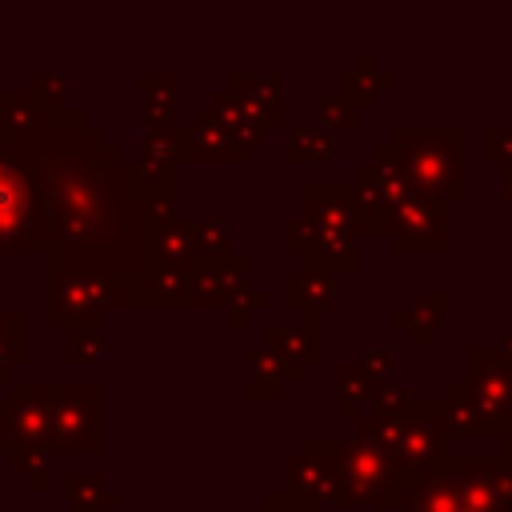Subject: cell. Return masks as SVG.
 <instances>
[{"label":"cell","instance_id":"cell-1","mask_svg":"<svg viewBox=\"0 0 512 512\" xmlns=\"http://www.w3.org/2000/svg\"><path fill=\"white\" fill-rule=\"evenodd\" d=\"M0 148L24 160L48 192V264L132 280L140 272V212L124 192V156L76 108H40L0 92Z\"/></svg>","mask_w":512,"mask_h":512},{"label":"cell","instance_id":"cell-2","mask_svg":"<svg viewBox=\"0 0 512 512\" xmlns=\"http://www.w3.org/2000/svg\"><path fill=\"white\" fill-rule=\"evenodd\" d=\"M388 144L396 148L412 192L440 204L468 196V132L460 124H396Z\"/></svg>","mask_w":512,"mask_h":512},{"label":"cell","instance_id":"cell-3","mask_svg":"<svg viewBox=\"0 0 512 512\" xmlns=\"http://www.w3.org/2000/svg\"><path fill=\"white\" fill-rule=\"evenodd\" d=\"M336 460H340V484L344 500L340 508H404L412 504L424 472H412L396 452L364 440V436H340L336 440Z\"/></svg>","mask_w":512,"mask_h":512},{"label":"cell","instance_id":"cell-4","mask_svg":"<svg viewBox=\"0 0 512 512\" xmlns=\"http://www.w3.org/2000/svg\"><path fill=\"white\" fill-rule=\"evenodd\" d=\"M52 248V216L44 180L0 148V252H44Z\"/></svg>","mask_w":512,"mask_h":512},{"label":"cell","instance_id":"cell-5","mask_svg":"<svg viewBox=\"0 0 512 512\" xmlns=\"http://www.w3.org/2000/svg\"><path fill=\"white\" fill-rule=\"evenodd\" d=\"M48 324L76 328V324H104L108 308H120L116 280L88 268L48 264V292H44Z\"/></svg>","mask_w":512,"mask_h":512},{"label":"cell","instance_id":"cell-6","mask_svg":"<svg viewBox=\"0 0 512 512\" xmlns=\"http://www.w3.org/2000/svg\"><path fill=\"white\" fill-rule=\"evenodd\" d=\"M56 380H12L0 396V452H48ZM52 456V452H48Z\"/></svg>","mask_w":512,"mask_h":512},{"label":"cell","instance_id":"cell-7","mask_svg":"<svg viewBox=\"0 0 512 512\" xmlns=\"http://www.w3.org/2000/svg\"><path fill=\"white\" fill-rule=\"evenodd\" d=\"M356 184V208H360V240L364 236H388V220L400 208L404 196H412L408 172L392 144H376L372 160H360L352 172Z\"/></svg>","mask_w":512,"mask_h":512},{"label":"cell","instance_id":"cell-8","mask_svg":"<svg viewBox=\"0 0 512 512\" xmlns=\"http://www.w3.org/2000/svg\"><path fill=\"white\" fill-rule=\"evenodd\" d=\"M104 444V388L92 380H60L52 400L48 452H100Z\"/></svg>","mask_w":512,"mask_h":512},{"label":"cell","instance_id":"cell-9","mask_svg":"<svg viewBox=\"0 0 512 512\" xmlns=\"http://www.w3.org/2000/svg\"><path fill=\"white\" fill-rule=\"evenodd\" d=\"M340 436H304L296 452L284 456V488L316 500L320 508H340L344 484H340V460H336Z\"/></svg>","mask_w":512,"mask_h":512},{"label":"cell","instance_id":"cell-10","mask_svg":"<svg viewBox=\"0 0 512 512\" xmlns=\"http://www.w3.org/2000/svg\"><path fill=\"white\" fill-rule=\"evenodd\" d=\"M460 384L508 436L512 432V356H504L496 344H468Z\"/></svg>","mask_w":512,"mask_h":512},{"label":"cell","instance_id":"cell-11","mask_svg":"<svg viewBox=\"0 0 512 512\" xmlns=\"http://www.w3.org/2000/svg\"><path fill=\"white\" fill-rule=\"evenodd\" d=\"M284 248L292 256L304 260V268H320V272H332V276H348L360 268V256H356V236L344 232V228H332V224H312L304 220L300 212L284 220Z\"/></svg>","mask_w":512,"mask_h":512},{"label":"cell","instance_id":"cell-12","mask_svg":"<svg viewBox=\"0 0 512 512\" xmlns=\"http://www.w3.org/2000/svg\"><path fill=\"white\" fill-rule=\"evenodd\" d=\"M388 240L400 256H436L448 248V204L432 196H404L388 220Z\"/></svg>","mask_w":512,"mask_h":512},{"label":"cell","instance_id":"cell-13","mask_svg":"<svg viewBox=\"0 0 512 512\" xmlns=\"http://www.w3.org/2000/svg\"><path fill=\"white\" fill-rule=\"evenodd\" d=\"M448 424H444V400H416V408L408 412L404 436L396 444V456L412 468V472H428L436 464H444L448 452Z\"/></svg>","mask_w":512,"mask_h":512},{"label":"cell","instance_id":"cell-14","mask_svg":"<svg viewBox=\"0 0 512 512\" xmlns=\"http://www.w3.org/2000/svg\"><path fill=\"white\" fill-rule=\"evenodd\" d=\"M300 216L312 224L344 228L360 240V208L352 180H304L300 184Z\"/></svg>","mask_w":512,"mask_h":512},{"label":"cell","instance_id":"cell-15","mask_svg":"<svg viewBox=\"0 0 512 512\" xmlns=\"http://www.w3.org/2000/svg\"><path fill=\"white\" fill-rule=\"evenodd\" d=\"M196 256V220L176 216L172 224L148 228L140 240V272H156V268H192Z\"/></svg>","mask_w":512,"mask_h":512},{"label":"cell","instance_id":"cell-16","mask_svg":"<svg viewBox=\"0 0 512 512\" xmlns=\"http://www.w3.org/2000/svg\"><path fill=\"white\" fill-rule=\"evenodd\" d=\"M464 496H472L484 512H512V472L500 452L464 456Z\"/></svg>","mask_w":512,"mask_h":512},{"label":"cell","instance_id":"cell-17","mask_svg":"<svg viewBox=\"0 0 512 512\" xmlns=\"http://www.w3.org/2000/svg\"><path fill=\"white\" fill-rule=\"evenodd\" d=\"M248 280V256L228 252L220 260L192 264V308H224L228 296Z\"/></svg>","mask_w":512,"mask_h":512},{"label":"cell","instance_id":"cell-18","mask_svg":"<svg viewBox=\"0 0 512 512\" xmlns=\"http://www.w3.org/2000/svg\"><path fill=\"white\" fill-rule=\"evenodd\" d=\"M244 372H248V400H284L288 396V384H300L304 380V368L300 364H288L284 356H276L264 340L248 348L244 356Z\"/></svg>","mask_w":512,"mask_h":512},{"label":"cell","instance_id":"cell-19","mask_svg":"<svg viewBox=\"0 0 512 512\" xmlns=\"http://www.w3.org/2000/svg\"><path fill=\"white\" fill-rule=\"evenodd\" d=\"M248 156L252 152H244L228 136V128L208 112V104L192 112V120H188V160H196V164H248Z\"/></svg>","mask_w":512,"mask_h":512},{"label":"cell","instance_id":"cell-20","mask_svg":"<svg viewBox=\"0 0 512 512\" xmlns=\"http://www.w3.org/2000/svg\"><path fill=\"white\" fill-rule=\"evenodd\" d=\"M264 344L284 356L288 364H320L324 360V320L320 316H300L296 324H268L264 328Z\"/></svg>","mask_w":512,"mask_h":512},{"label":"cell","instance_id":"cell-21","mask_svg":"<svg viewBox=\"0 0 512 512\" xmlns=\"http://www.w3.org/2000/svg\"><path fill=\"white\" fill-rule=\"evenodd\" d=\"M464 504V456H448L444 464L428 468L408 512H460Z\"/></svg>","mask_w":512,"mask_h":512},{"label":"cell","instance_id":"cell-22","mask_svg":"<svg viewBox=\"0 0 512 512\" xmlns=\"http://www.w3.org/2000/svg\"><path fill=\"white\" fill-rule=\"evenodd\" d=\"M340 300V276L320 268H292L284 272V304L300 316H324Z\"/></svg>","mask_w":512,"mask_h":512},{"label":"cell","instance_id":"cell-23","mask_svg":"<svg viewBox=\"0 0 512 512\" xmlns=\"http://www.w3.org/2000/svg\"><path fill=\"white\" fill-rule=\"evenodd\" d=\"M392 88H396V76H392L388 68H380L372 52H360L352 68H340V72H336V92H340L356 112L376 108V100H380L384 92H392Z\"/></svg>","mask_w":512,"mask_h":512},{"label":"cell","instance_id":"cell-24","mask_svg":"<svg viewBox=\"0 0 512 512\" xmlns=\"http://www.w3.org/2000/svg\"><path fill=\"white\" fill-rule=\"evenodd\" d=\"M228 92L248 108V112H256L268 128H276V124H284V84H280V76H272V72H232L228 76Z\"/></svg>","mask_w":512,"mask_h":512},{"label":"cell","instance_id":"cell-25","mask_svg":"<svg viewBox=\"0 0 512 512\" xmlns=\"http://www.w3.org/2000/svg\"><path fill=\"white\" fill-rule=\"evenodd\" d=\"M444 312H448V292L436 288V292H424V296H412L408 304H396L392 308V324L408 332L412 348H428L444 324Z\"/></svg>","mask_w":512,"mask_h":512},{"label":"cell","instance_id":"cell-26","mask_svg":"<svg viewBox=\"0 0 512 512\" xmlns=\"http://www.w3.org/2000/svg\"><path fill=\"white\" fill-rule=\"evenodd\" d=\"M444 424H448V436H456V440H476V436L504 440V428L464 392L460 380L448 384V396H444Z\"/></svg>","mask_w":512,"mask_h":512},{"label":"cell","instance_id":"cell-27","mask_svg":"<svg viewBox=\"0 0 512 512\" xmlns=\"http://www.w3.org/2000/svg\"><path fill=\"white\" fill-rule=\"evenodd\" d=\"M208 112L228 128V136H232L244 152H252V148L268 136V124H264L256 112H248V108H244L228 88H216V92L208 96Z\"/></svg>","mask_w":512,"mask_h":512},{"label":"cell","instance_id":"cell-28","mask_svg":"<svg viewBox=\"0 0 512 512\" xmlns=\"http://www.w3.org/2000/svg\"><path fill=\"white\" fill-rule=\"evenodd\" d=\"M124 192H128L132 204L172 200L176 168L172 164H152V160H124Z\"/></svg>","mask_w":512,"mask_h":512},{"label":"cell","instance_id":"cell-29","mask_svg":"<svg viewBox=\"0 0 512 512\" xmlns=\"http://www.w3.org/2000/svg\"><path fill=\"white\" fill-rule=\"evenodd\" d=\"M376 388H380V384H376L356 360H344V364L336 368V412L356 424V420L372 408Z\"/></svg>","mask_w":512,"mask_h":512},{"label":"cell","instance_id":"cell-30","mask_svg":"<svg viewBox=\"0 0 512 512\" xmlns=\"http://www.w3.org/2000/svg\"><path fill=\"white\" fill-rule=\"evenodd\" d=\"M340 152V136L328 132L324 124H292L284 140V160L288 164H324Z\"/></svg>","mask_w":512,"mask_h":512},{"label":"cell","instance_id":"cell-31","mask_svg":"<svg viewBox=\"0 0 512 512\" xmlns=\"http://www.w3.org/2000/svg\"><path fill=\"white\" fill-rule=\"evenodd\" d=\"M140 96H144V128H168L176 124V76L172 72H140Z\"/></svg>","mask_w":512,"mask_h":512},{"label":"cell","instance_id":"cell-32","mask_svg":"<svg viewBox=\"0 0 512 512\" xmlns=\"http://www.w3.org/2000/svg\"><path fill=\"white\" fill-rule=\"evenodd\" d=\"M140 160L152 164H184L188 160V124H168V128H144L136 140Z\"/></svg>","mask_w":512,"mask_h":512},{"label":"cell","instance_id":"cell-33","mask_svg":"<svg viewBox=\"0 0 512 512\" xmlns=\"http://www.w3.org/2000/svg\"><path fill=\"white\" fill-rule=\"evenodd\" d=\"M64 492H68L72 508H80V512H104V508H120L124 504V496L116 488H108L104 476H96V472H68L64 476Z\"/></svg>","mask_w":512,"mask_h":512},{"label":"cell","instance_id":"cell-34","mask_svg":"<svg viewBox=\"0 0 512 512\" xmlns=\"http://www.w3.org/2000/svg\"><path fill=\"white\" fill-rule=\"evenodd\" d=\"M24 360H28V312L0 308V372L12 376V368Z\"/></svg>","mask_w":512,"mask_h":512},{"label":"cell","instance_id":"cell-35","mask_svg":"<svg viewBox=\"0 0 512 512\" xmlns=\"http://www.w3.org/2000/svg\"><path fill=\"white\" fill-rule=\"evenodd\" d=\"M232 252V220L228 216H204L196 220V256L220 260Z\"/></svg>","mask_w":512,"mask_h":512},{"label":"cell","instance_id":"cell-36","mask_svg":"<svg viewBox=\"0 0 512 512\" xmlns=\"http://www.w3.org/2000/svg\"><path fill=\"white\" fill-rule=\"evenodd\" d=\"M104 348V324H76L64 328V360L68 364H88Z\"/></svg>","mask_w":512,"mask_h":512},{"label":"cell","instance_id":"cell-37","mask_svg":"<svg viewBox=\"0 0 512 512\" xmlns=\"http://www.w3.org/2000/svg\"><path fill=\"white\" fill-rule=\"evenodd\" d=\"M268 308V292L264 288H256L252 280H244L232 296H228V304H224V316H228V324L232 328H244L256 312H264Z\"/></svg>","mask_w":512,"mask_h":512},{"label":"cell","instance_id":"cell-38","mask_svg":"<svg viewBox=\"0 0 512 512\" xmlns=\"http://www.w3.org/2000/svg\"><path fill=\"white\" fill-rule=\"evenodd\" d=\"M356 364H360L376 384L396 380V348H392V344H360V348H356Z\"/></svg>","mask_w":512,"mask_h":512},{"label":"cell","instance_id":"cell-39","mask_svg":"<svg viewBox=\"0 0 512 512\" xmlns=\"http://www.w3.org/2000/svg\"><path fill=\"white\" fill-rule=\"evenodd\" d=\"M28 96H32L40 108H68V88H64V80L52 76V72H36V76L28 80Z\"/></svg>","mask_w":512,"mask_h":512},{"label":"cell","instance_id":"cell-40","mask_svg":"<svg viewBox=\"0 0 512 512\" xmlns=\"http://www.w3.org/2000/svg\"><path fill=\"white\" fill-rule=\"evenodd\" d=\"M412 404H416V392L396 376V380H388V384L376 388V400H372L368 412H408Z\"/></svg>","mask_w":512,"mask_h":512},{"label":"cell","instance_id":"cell-41","mask_svg":"<svg viewBox=\"0 0 512 512\" xmlns=\"http://www.w3.org/2000/svg\"><path fill=\"white\" fill-rule=\"evenodd\" d=\"M356 120H360V112H356L340 92H332V96H324V100H320V124H324L328 132L356 128Z\"/></svg>","mask_w":512,"mask_h":512},{"label":"cell","instance_id":"cell-42","mask_svg":"<svg viewBox=\"0 0 512 512\" xmlns=\"http://www.w3.org/2000/svg\"><path fill=\"white\" fill-rule=\"evenodd\" d=\"M260 512H320V504H316V500H308V496H300V492L272 488V492H264Z\"/></svg>","mask_w":512,"mask_h":512},{"label":"cell","instance_id":"cell-43","mask_svg":"<svg viewBox=\"0 0 512 512\" xmlns=\"http://www.w3.org/2000/svg\"><path fill=\"white\" fill-rule=\"evenodd\" d=\"M484 156L492 160V164H512V128H504V124H488L484 128Z\"/></svg>","mask_w":512,"mask_h":512},{"label":"cell","instance_id":"cell-44","mask_svg":"<svg viewBox=\"0 0 512 512\" xmlns=\"http://www.w3.org/2000/svg\"><path fill=\"white\" fill-rule=\"evenodd\" d=\"M48 464H52L48 452H20V456H12V468L24 472L32 488H44V480H48Z\"/></svg>","mask_w":512,"mask_h":512},{"label":"cell","instance_id":"cell-45","mask_svg":"<svg viewBox=\"0 0 512 512\" xmlns=\"http://www.w3.org/2000/svg\"><path fill=\"white\" fill-rule=\"evenodd\" d=\"M500 196H504V200H512V164H504V168H500Z\"/></svg>","mask_w":512,"mask_h":512},{"label":"cell","instance_id":"cell-46","mask_svg":"<svg viewBox=\"0 0 512 512\" xmlns=\"http://www.w3.org/2000/svg\"><path fill=\"white\" fill-rule=\"evenodd\" d=\"M496 348H500L504 356H512V328H504V332H500V340H496Z\"/></svg>","mask_w":512,"mask_h":512},{"label":"cell","instance_id":"cell-47","mask_svg":"<svg viewBox=\"0 0 512 512\" xmlns=\"http://www.w3.org/2000/svg\"><path fill=\"white\" fill-rule=\"evenodd\" d=\"M500 444H504V448H500V456H504V464H508V472H512V432H508Z\"/></svg>","mask_w":512,"mask_h":512},{"label":"cell","instance_id":"cell-48","mask_svg":"<svg viewBox=\"0 0 512 512\" xmlns=\"http://www.w3.org/2000/svg\"><path fill=\"white\" fill-rule=\"evenodd\" d=\"M460 512H484V508H480V504H476L472 496H464V504H460Z\"/></svg>","mask_w":512,"mask_h":512},{"label":"cell","instance_id":"cell-49","mask_svg":"<svg viewBox=\"0 0 512 512\" xmlns=\"http://www.w3.org/2000/svg\"><path fill=\"white\" fill-rule=\"evenodd\" d=\"M200 512H260V508H200Z\"/></svg>","mask_w":512,"mask_h":512},{"label":"cell","instance_id":"cell-50","mask_svg":"<svg viewBox=\"0 0 512 512\" xmlns=\"http://www.w3.org/2000/svg\"><path fill=\"white\" fill-rule=\"evenodd\" d=\"M8 384H12V376H8V372H0V388H8Z\"/></svg>","mask_w":512,"mask_h":512},{"label":"cell","instance_id":"cell-51","mask_svg":"<svg viewBox=\"0 0 512 512\" xmlns=\"http://www.w3.org/2000/svg\"><path fill=\"white\" fill-rule=\"evenodd\" d=\"M72 512H80V508H72Z\"/></svg>","mask_w":512,"mask_h":512}]
</instances>
